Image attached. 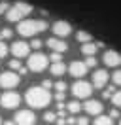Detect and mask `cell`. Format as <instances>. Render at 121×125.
Listing matches in <instances>:
<instances>
[{
	"label": "cell",
	"instance_id": "cell-1",
	"mask_svg": "<svg viewBox=\"0 0 121 125\" xmlns=\"http://www.w3.org/2000/svg\"><path fill=\"white\" fill-rule=\"evenodd\" d=\"M25 101L29 106L32 108H45L49 102H51V93L44 89V87H29L27 93H25Z\"/></svg>",
	"mask_w": 121,
	"mask_h": 125
},
{
	"label": "cell",
	"instance_id": "cell-2",
	"mask_svg": "<svg viewBox=\"0 0 121 125\" xmlns=\"http://www.w3.org/2000/svg\"><path fill=\"white\" fill-rule=\"evenodd\" d=\"M47 29V23L42 19H23L17 25V32L21 36H36L38 32H44Z\"/></svg>",
	"mask_w": 121,
	"mask_h": 125
},
{
	"label": "cell",
	"instance_id": "cell-3",
	"mask_svg": "<svg viewBox=\"0 0 121 125\" xmlns=\"http://www.w3.org/2000/svg\"><path fill=\"white\" fill-rule=\"evenodd\" d=\"M30 11H32V6L27 4V2H21V0H19V2H15V4L10 6V10L6 11V17H8V21L17 23V21H23Z\"/></svg>",
	"mask_w": 121,
	"mask_h": 125
},
{
	"label": "cell",
	"instance_id": "cell-4",
	"mask_svg": "<svg viewBox=\"0 0 121 125\" xmlns=\"http://www.w3.org/2000/svg\"><path fill=\"white\" fill-rule=\"evenodd\" d=\"M47 62H49V59H47L44 53H32V55H29L27 68L32 70V72H42V70L47 68Z\"/></svg>",
	"mask_w": 121,
	"mask_h": 125
},
{
	"label": "cell",
	"instance_id": "cell-5",
	"mask_svg": "<svg viewBox=\"0 0 121 125\" xmlns=\"http://www.w3.org/2000/svg\"><path fill=\"white\" fill-rule=\"evenodd\" d=\"M91 93H93V83L85 82V80L74 82V85H72V95H74V97H78V99H87V97H91Z\"/></svg>",
	"mask_w": 121,
	"mask_h": 125
},
{
	"label": "cell",
	"instance_id": "cell-6",
	"mask_svg": "<svg viewBox=\"0 0 121 125\" xmlns=\"http://www.w3.org/2000/svg\"><path fill=\"white\" fill-rule=\"evenodd\" d=\"M19 85V76L15 74V72H2L0 74V87H4L8 91H11L13 87Z\"/></svg>",
	"mask_w": 121,
	"mask_h": 125
},
{
	"label": "cell",
	"instance_id": "cell-7",
	"mask_svg": "<svg viewBox=\"0 0 121 125\" xmlns=\"http://www.w3.org/2000/svg\"><path fill=\"white\" fill-rule=\"evenodd\" d=\"M19 102H21V95L15 93V91H6V93H2V97H0V104L4 108H17Z\"/></svg>",
	"mask_w": 121,
	"mask_h": 125
},
{
	"label": "cell",
	"instance_id": "cell-8",
	"mask_svg": "<svg viewBox=\"0 0 121 125\" xmlns=\"http://www.w3.org/2000/svg\"><path fill=\"white\" fill-rule=\"evenodd\" d=\"M13 121L17 125H34L36 123V116H34V112H30V110H19V112H15Z\"/></svg>",
	"mask_w": 121,
	"mask_h": 125
},
{
	"label": "cell",
	"instance_id": "cell-9",
	"mask_svg": "<svg viewBox=\"0 0 121 125\" xmlns=\"http://www.w3.org/2000/svg\"><path fill=\"white\" fill-rule=\"evenodd\" d=\"M81 108L91 114V116H100L102 112H104V106H102V102L100 101H95V99H87V101L81 104Z\"/></svg>",
	"mask_w": 121,
	"mask_h": 125
},
{
	"label": "cell",
	"instance_id": "cell-10",
	"mask_svg": "<svg viewBox=\"0 0 121 125\" xmlns=\"http://www.w3.org/2000/svg\"><path fill=\"white\" fill-rule=\"evenodd\" d=\"M102 61H104L106 66H121V53L119 51H115V49H108L104 51V57H102Z\"/></svg>",
	"mask_w": 121,
	"mask_h": 125
},
{
	"label": "cell",
	"instance_id": "cell-11",
	"mask_svg": "<svg viewBox=\"0 0 121 125\" xmlns=\"http://www.w3.org/2000/svg\"><path fill=\"white\" fill-rule=\"evenodd\" d=\"M66 70L70 72V76H74V78H83L89 68L85 66V62H83V61H72Z\"/></svg>",
	"mask_w": 121,
	"mask_h": 125
},
{
	"label": "cell",
	"instance_id": "cell-12",
	"mask_svg": "<svg viewBox=\"0 0 121 125\" xmlns=\"http://www.w3.org/2000/svg\"><path fill=\"white\" fill-rule=\"evenodd\" d=\"M29 51H30V46L27 42H13L11 44V53H13L15 59H23V57H29Z\"/></svg>",
	"mask_w": 121,
	"mask_h": 125
},
{
	"label": "cell",
	"instance_id": "cell-13",
	"mask_svg": "<svg viewBox=\"0 0 121 125\" xmlns=\"http://www.w3.org/2000/svg\"><path fill=\"white\" fill-rule=\"evenodd\" d=\"M108 80H110V74H108L104 68H100V70H95V72H93V87L102 89V87H106Z\"/></svg>",
	"mask_w": 121,
	"mask_h": 125
},
{
	"label": "cell",
	"instance_id": "cell-14",
	"mask_svg": "<svg viewBox=\"0 0 121 125\" xmlns=\"http://www.w3.org/2000/svg\"><path fill=\"white\" fill-rule=\"evenodd\" d=\"M70 32H72V27H70L68 21H55V25H53V34H55V36L64 38Z\"/></svg>",
	"mask_w": 121,
	"mask_h": 125
},
{
	"label": "cell",
	"instance_id": "cell-15",
	"mask_svg": "<svg viewBox=\"0 0 121 125\" xmlns=\"http://www.w3.org/2000/svg\"><path fill=\"white\" fill-rule=\"evenodd\" d=\"M47 47H51V51H55V53H64L68 49V44L64 42L62 38H49L47 40Z\"/></svg>",
	"mask_w": 121,
	"mask_h": 125
},
{
	"label": "cell",
	"instance_id": "cell-16",
	"mask_svg": "<svg viewBox=\"0 0 121 125\" xmlns=\"http://www.w3.org/2000/svg\"><path fill=\"white\" fill-rule=\"evenodd\" d=\"M98 46L97 44H93V42H87V44H81V53L85 55V57H95V53H97Z\"/></svg>",
	"mask_w": 121,
	"mask_h": 125
},
{
	"label": "cell",
	"instance_id": "cell-17",
	"mask_svg": "<svg viewBox=\"0 0 121 125\" xmlns=\"http://www.w3.org/2000/svg\"><path fill=\"white\" fill-rule=\"evenodd\" d=\"M64 72H66V64H64L62 61L60 62H53L51 64V74L53 76H62Z\"/></svg>",
	"mask_w": 121,
	"mask_h": 125
},
{
	"label": "cell",
	"instance_id": "cell-18",
	"mask_svg": "<svg viewBox=\"0 0 121 125\" xmlns=\"http://www.w3.org/2000/svg\"><path fill=\"white\" fill-rule=\"evenodd\" d=\"M95 125H113V121H112V117L110 116H97L95 117Z\"/></svg>",
	"mask_w": 121,
	"mask_h": 125
},
{
	"label": "cell",
	"instance_id": "cell-19",
	"mask_svg": "<svg viewBox=\"0 0 121 125\" xmlns=\"http://www.w3.org/2000/svg\"><path fill=\"white\" fill-rule=\"evenodd\" d=\"M66 110L70 112V114H78V112L81 110V104H80L78 101H72V102H68V104H66Z\"/></svg>",
	"mask_w": 121,
	"mask_h": 125
},
{
	"label": "cell",
	"instance_id": "cell-20",
	"mask_svg": "<svg viewBox=\"0 0 121 125\" xmlns=\"http://www.w3.org/2000/svg\"><path fill=\"white\" fill-rule=\"evenodd\" d=\"M76 38H78V42H81V44H87V42H91V34L85 32V31H78Z\"/></svg>",
	"mask_w": 121,
	"mask_h": 125
},
{
	"label": "cell",
	"instance_id": "cell-21",
	"mask_svg": "<svg viewBox=\"0 0 121 125\" xmlns=\"http://www.w3.org/2000/svg\"><path fill=\"white\" fill-rule=\"evenodd\" d=\"M110 101L113 102V108H121V91H115Z\"/></svg>",
	"mask_w": 121,
	"mask_h": 125
},
{
	"label": "cell",
	"instance_id": "cell-22",
	"mask_svg": "<svg viewBox=\"0 0 121 125\" xmlns=\"http://www.w3.org/2000/svg\"><path fill=\"white\" fill-rule=\"evenodd\" d=\"M112 82L115 85H121V68H117V70L112 74Z\"/></svg>",
	"mask_w": 121,
	"mask_h": 125
},
{
	"label": "cell",
	"instance_id": "cell-23",
	"mask_svg": "<svg viewBox=\"0 0 121 125\" xmlns=\"http://www.w3.org/2000/svg\"><path fill=\"white\" fill-rule=\"evenodd\" d=\"M53 87H55L57 93H64V91H66V83H64V82H55Z\"/></svg>",
	"mask_w": 121,
	"mask_h": 125
},
{
	"label": "cell",
	"instance_id": "cell-24",
	"mask_svg": "<svg viewBox=\"0 0 121 125\" xmlns=\"http://www.w3.org/2000/svg\"><path fill=\"white\" fill-rule=\"evenodd\" d=\"M8 66H10L11 70H19V68H21L23 64H21V61H19V59H11V61H10V64H8Z\"/></svg>",
	"mask_w": 121,
	"mask_h": 125
},
{
	"label": "cell",
	"instance_id": "cell-25",
	"mask_svg": "<svg viewBox=\"0 0 121 125\" xmlns=\"http://www.w3.org/2000/svg\"><path fill=\"white\" fill-rule=\"evenodd\" d=\"M49 61L51 62H60L62 61V53H55V51H53V53L49 55Z\"/></svg>",
	"mask_w": 121,
	"mask_h": 125
},
{
	"label": "cell",
	"instance_id": "cell-26",
	"mask_svg": "<svg viewBox=\"0 0 121 125\" xmlns=\"http://www.w3.org/2000/svg\"><path fill=\"white\" fill-rule=\"evenodd\" d=\"M44 119L45 121H55V119H57V112H45Z\"/></svg>",
	"mask_w": 121,
	"mask_h": 125
},
{
	"label": "cell",
	"instance_id": "cell-27",
	"mask_svg": "<svg viewBox=\"0 0 121 125\" xmlns=\"http://www.w3.org/2000/svg\"><path fill=\"white\" fill-rule=\"evenodd\" d=\"M113 93H115V89H113V87H106L104 93H102V97H104V99H112Z\"/></svg>",
	"mask_w": 121,
	"mask_h": 125
},
{
	"label": "cell",
	"instance_id": "cell-28",
	"mask_svg": "<svg viewBox=\"0 0 121 125\" xmlns=\"http://www.w3.org/2000/svg\"><path fill=\"white\" fill-rule=\"evenodd\" d=\"M8 51H10V49H8V46L4 44V42H0V59H4V57L8 55Z\"/></svg>",
	"mask_w": 121,
	"mask_h": 125
},
{
	"label": "cell",
	"instance_id": "cell-29",
	"mask_svg": "<svg viewBox=\"0 0 121 125\" xmlns=\"http://www.w3.org/2000/svg\"><path fill=\"white\" fill-rule=\"evenodd\" d=\"M11 29H2V32H0V36H2V40H6V38H11Z\"/></svg>",
	"mask_w": 121,
	"mask_h": 125
},
{
	"label": "cell",
	"instance_id": "cell-30",
	"mask_svg": "<svg viewBox=\"0 0 121 125\" xmlns=\"http://www.w3.org/2000/svg\"><path fill=\"white\" fill-rule=\"evenodd\" d=\"M83 62H85V66H87V68H89V66H97V59H95V57H87Z\"/></svg>",
	"mask_w": 121,
	"mask_h": 125
},
{
	"label": "cell",
	"instance_id": "cell-31",
	"mask_svg": "<svg viewBox=\"0 0 121 125\" xmlns=\"http://www.w3.org/2000/svg\"><path fill=\"white\" fill-rule=\"evenodd\" d=\"M30 47H34V49H40V47H42V40L34 38V40H32V44H30Z\"/></svg>",
	"mask_w": 121,
	"mask_h": 125
},
{
	"label": "cell",
	"instance_id": "cell-32",
	"mask_svg": "<svg viewBox=\"0 0 121 125\" xmlns=\"http://www.w3.org/2000/svg\"><path fill=\"white\" fill-rule=\"evenodd\" d=\"M8 10H10V6H8V2H0V15H2V13H6Z\"/></svg>",
	"mask_w": 121,
	"mask_h": 125
},
{
	"label": "cell",
	"instance_id": "cell-33",
	"mask_svg": "<svg viewBox=\"0 0 121 125\" xmlns=\"http://www.w3.org/2000/svg\"><path fill=\"white\" fill-rule=\"evenodd\" d=\"M87 123H89L87 117H78V119H76V125H87Z\"/></svg>",
	"mask_w": 121,
	"mask_h": 125
},
{
	"label": "cell",
	"instance_id": "cell-34",
	"mask_svg": "<svg viewBox=\"0 0 121 125\" xmlns=\"http://www.w3.org/2000/svg\"><path fill=\"white\" fill-rule=\"evenodd\" d=\"M42 87L49 91V89H51V87H53V83H51V82H49V80H44V82H42Z\"/></svg>",
	"mask_w": 121,
	"mask_h": 125
},
{
	"label": "cell",
	"instance_id": "cell-35",
	"mask_svg": "<svg viewBox=\"0 0 121 125\" xmlns=\"http://www.w3.org/2000/svg\"><path fill=\"white\" fill-rule=\"evenodd\" d=\"M55 101L62 102V101H64V93H55Z\"/></svg>",
	"mask_w": 121,
	"mask_h": 125
},
{
	"label": "cell",
	"instance_id": "cell-36",
	"mask_svg": "<svg viewBox=\"0 0 121 125\" xmlns=\"http://www.w3.org/2000/svg\"><path fill=\"white\" fill-rule=\"evenodd\" d=\"M110 117H112V119H113V117H119V112H117V110L113 108L112 112H110Z\"/></svg>",
	"mask_w": 121,
	"mask_h": 125
},
{
	"label": "cell",
	"instance_id": "cell-37",
	"mask_svg": "<svg viewBox=\"0 0 121 125\" xmlns=\"http://www.w3.org/2000/svg\"><path fill=\"white\" fill-rule=\"evenodd\" d=\"M27 72H29V68H27V66H21V68H19V74H21V76H25Z\"/></svg>",
	"mask_w": 121,
	"mask_h": 125
},
{
	"label": "cell",
	"instance_id": "cell-38",
	"mask_svg": "<svg viewBox=\"0 0 121 125\" xmlns=\"http://www.w3.org/2000/svg\"><path fill=\"white\" fill-rule=\"evenodd\" d=\"M4 125H15V121H6Z\"/></svg>",
	"mask_w": 121,
	"mask_h": 125
},
{
	"label": "cell",
	"instance_id": "cell-39",
	"mask_svg": "<svg viewBox=\"0 0 121 125\" xmlns=\"http://www.w3.org/2000/svg\"><path fill=\"white\" fill-rule=\"evenodd\" d=\"M0 125H2V119H0Z\"/></svg>",
	"mask_w": 121,
	"mask_h": 125
},
{
	"label": "cell",
	"instance_id": "cell-40",
	"mask_svg": "<svg viewBox=\"0 0 121 125\" xmlns=\"http://www.w3.org/2000/svg\"><path fill=\"white\" fill-rule=\"evenodd\" d=\"M119 125H121V121H119Z\"/></svg>",
	"mask_w": 121,
	"mask_h": 125
}]
</instances>
